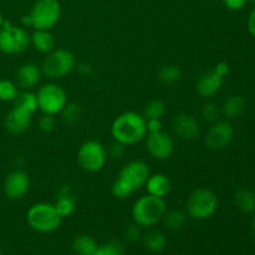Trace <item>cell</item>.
<instances>
[{
    "label": "cell",
    "mask_w": 255,
    "mask_h": 255,
    "mask_svg": "<svg viewBox=\"0 0 255 255\" xmlns=\"http://www.w3.org/2000/svg\"><path fill=\"white\" fill-rule=\"evenodd\" d=\"M37 126H39V129L44 133H50L55 129L56 127V119L52 115H46L42 114L41 117L39 119V122H37Z\"/></svg>",
    "instance_id": "34"
},
{
    "label": "cell",
    "mask_w": 255,
    "mask_h": 255,
    "mask_svg": "<svg viewBox=\"0 0 255 255\" xmlns=\"http://www.w3.org/2000/svg\"><path fill=\"white\" fill-rule=\"evenodd\" d=\"M182 70L181 67L173 64H167L159 67L157 71V79L163 85H174L182 80Z\"/></svg>",
    "instance_id": "26"
},
{
    "label": "cell",
    "mask_w": 255,
    "mask_h": 255,
    "mask_svg": "<svg viewBox=\"0 0 255 255\" xmlns=\"http://www.w3.org/2000/svg\"><path fill=\"white\" fill-rule=\"evenodd\" d=\"M107 149V156L112 157L115 159H121L124 158L125 153H126V146L119 143V142L114 141V143H111Z\"/></svg>",
    "instance_id": "35"
},
{
    "label": "cell",
    "mask_w": 255,
    "mask_h": 255,
    "mask_svg": "<svg viewBox=\"0 0 255 255\" xmlns=\"http://www.w3.org/2000/svg\"><path fill=\"white\" fill-rule=\"evenodd\" d=\"M187 213L181 209H171L164 213L163 218H162V223H163L164 228L168 229L171 232H177L179 229L183 228L187 223Z\"/></svg>",
    "instance_id": "25"
},
{
    "label": "cell",
    "mask_w": 255,
    "mask_h": 255,
    "mask_svg": "<svg viewBox=\"0 0 255 255\" xmlns=\"http://www.w3.org/2000/svg\"><path fill=\"white\" fill-rule=\"evenodd\" d=\"M107 149L97 139H87L79 147L76 159L79 166L89 173H97L107 162Z\"/></svg>",
    "instance_id": "8"
},
{
    "label": "cell",
    "mask_w": 255,
    "mask_h": 255,
    "mask_svg": "<svg viewBox=\"0 0 255 255\" xmlns=\"http://www.w3.org/2000/svg\"><path fill=\"white\" fill-rule=\"evenodd\" d=\"M76 56L67 49H55L45 55L41 65L42 76L50 80H61L76 69Z\"/></svg>",
    "instance_id": "6"
},
{
    "label": "cell",
    "mask_w": 255,
    "mask_h": 255,
    "mask_svg": "<svg viewBox=\"0 0 255 255\" xmlns=\"http://www.w3.org/2000/svg\"><path fill=\"white\" fill-rule=\"evenodd\" d=\"M142 236H143V228L139 227L138 224L132 223L131 226L127 227L124 232V237L128 243H136V242H141Z\"/></svg>",
    "instance_id": "32"
},
{
    "label": "cell",
    "mask_w": 255,
    "mask_h": 255,
    "mask_svg": "<svg viewBox=\"0 0 255 255\" xmlns=\"http://www.w3.org/2000/svg\"><path fill=\"white\" fill-rule=\"evenodd\" d=\"M54 206L56 208L57 213L62 217V219L71 217L75 213V211H76V199H75V194L71 187L67 186V184L60 187Z\"/></svg>",
    "instance_id": "18"
},
{
    "label": "cell",
    "mask_w": 255,
    "mask_h": 255,
    "mask_svg": "<svg viewBox=\"0 0 255 255\" xmlns=\"http://www.w3.org/2000/svg\"><path fill=\"white\" fill-rule=\"evenodd\" d=\"M30 47V34L22 26L5 20L0 29V51L5 55H20Z\"/></svg>",
    "instance_id": "9"
},
{
    "label": "cell",
    "mask_w": 255,
    "mask_h": 255,
    "mask_svg": "<svg viewBox=\"0 0 255 255\" xmlns=\"http://www.w3.org/2000/svg\"><path fill=\"white\" fill-rule=\"evenodd\" d=\"M5 196L11 201H19L24 198L30 189V177L22 169H15L10 172L4 181Z\"/></svg>",
    "instance_id": "13"
},
{
    "label": "cell",
    "mask_w": 255,
    "mask_h": 255,
    "mask_svg": "<svg viewBox=\"0 0 255 255\" xmlns=\"http://www.w3.org/2000/svg\"><path fill=\"white\" fill-rule=\"evenodd\" d=\"M143 115L136 111H126L119 115L111 125L114 141L124 146H133L147 136V125Z\"/></svg>",
    "instance_id": "2"
},
{
    "label": "cell",
    "mask_w": 255,
    "mask_h": 255,
    "mask_svg": "<svg viewBox=\"0 0 255 255\" xmlns=\"http://www.w3.org/2000/svg\"><path fill=\"white\" fill-rule=\"evenodd\" d=\"M201 114L204 121L209 122V124H214L218 120H221L222 116L221 107L217 104H214V102H207V104H204L203 107H202Z\"/></svg>",
    "instance_id": "31"
},
{
    "label": "cell",
    "mask_w": 255,
    "mask_h": 255,
    "mask_svg": "<svg viewBox=\"0 0 255 255\" xmlns=\"http://www.w3.org/2000/svg\"><path fill=\"white\" fill-rule=\"evenodd\" d=\"M71 248L76 255H94L99 248V244L94 237L80 234L74 238Z\"/></svg>",
    "instance_id": "23"
},
{
    "label": "cell",
    "mask_w": 255,
    "mask_h": 255,
    "mask_svg": "<svg viewBox=\"0 0 255 255\" xmlns=\"http://www.w3.org/2000/svg\"><path fill=\"white\" fill-rule=\"evenodd\" d=\"M223 5L232 11H239L247 5V0H222Z\"/></svg>",
    "instance_id": "36"
},
{
    "label": "cell",
    "mask_w": 255,
    "mask_h": 255,
    "mask_svg": "<svg viewBox=\"0 0 255 255\" xmlns=\"http://www.w3.org/2000/svg\"><path fill=\"white\" fill-rule=\"evenodd\" d=\"M247 27H248L249 34L255 37V7H253V10L249 12L248 20H247Z\"/></svg>",
    "instance_id": "39"
},
{
    "label": "cell",
    "mask_w": 255,
    "mask_h": 255,
    "mask_svg": "<svg viewBox=\"0 0 255 255\" xmlns=\"http://www.w3.org/2000/svg\"><path fill=\"white\" fill-rule=\"evenodd\" d=\"M0 255H2V252H1V247H0Z\"/></svg>",
    "instance_id": "44"
},
{
    "label": "cell",
    "mask_w": 255,
    "mask_h": 255,
    "mask_svg": "<svg viewBox=\"0 0 255 255\" xmlns=\"http://www.w3.org/2000/svg\"><path fill=\"white\" fill-rule=\"evenodd\" d=\"M247 1H251V2H255V0H247Z\"/></svg>",
    "instance_id": "43"
},
{
    "label": "cell",
    "mask_w": 255,
    "mask_h": 255,
    "mask_svg": "<svg viewBox=\"0 0 255 255\" xmlns=\"http://www.w3.org/2000/svg\"><path fill=\"white\" fill-rule=\"evenodd\" d=\"M42 77L41 67L34 62L22 64L15 74V82L22 90H31L36 86Z\"/></svg>",
    "instance_id": "17"
},
{
    "label": "cell",
    "mask_w": 255,
    "mask_h": 255,
    "mask_svg": "<svg viewBox=\"0 0 255 255\" xmlns=\"http://www.w3.org/2000/svg\"><path fill=\"white\" fill-rule=\"evenodd\" d=\"M172 129L178 138L183 141H194L201 134L198 120L189 114H178L172 120Z\"/></svg>",
    "instance_id": "14"
},
{
    "label": "cell",
    "mask_w": 255,
    "mask_h": 255,
    "mask_svg": "<svg viewBox=\"0 0 255 255\" xmlns=\"http://www.w3.org/2000/svg\"><path fill=\"white\" fill-rule=\"evenodd\" d=\"M147 125V133H156L163 129L162 127V121L158 119H152V120H146Z\"/></svg>",
    "instance_id": "37"
},
{
    "label": "cell",
    "mask_w": 255,
    "mask_h": 255,
    "mask_svg": "<svg viewBox=\"0 0 255 255\" xmlns=\"http://www.w3.org/2000/svg\"><path fill=\"white\" fill-rule=\"evenodd\" d=\"M167 212V203L163 198L144 194L136 199L132 206V219L143 229L153 228L161 223L164 213Z\"/></svg>",
    "instance_id": "3"
},
{
    "label": "cell",
    "mask_w": 255,
    "mask_h": 255,
    "mask_svg": "<svg viewBox=\"0 0 255 255\" xmlns=\"http://www.w3.org/2000/svg\"><path fill=\"white\" fill-rule=\"evenodd\" d=\"M166 114V104L161 100H151L144 105V109L142 115L146 120L158 119L161 120Z\"/></svg>",
    "instance_id": "28"
},
{
    "label": "cell",
    "mask_w": 255,
    "mask_h": 255,
    "mask_svg": "<svg viewBox=\"0 0 255 255\" xmlns=\"http://www.w3.org/2000/svg\"><path fill=\"white\" fill-rule=\"evenodd\" d=\"M4 21H5V19H4V16H2L1 11H0V29L2 27V24H4Z\"/></svg>",
    "instance_id": "41"
},
{
    "label": "cell",
    "mask_w": 255,
    "mask_h": 255,
    "mask_svg": "<svg viewBox=\"0 0 255 255\" xmlns=\"http://www.w3.org/2000/svg\"><path fill=\"white\" fill-rule=\"evenodd\" d=\"M141 242L144 248H146V251H148L152 254L162 253L166 249L167 243H168L166 234L162 231L156 229L154 227L146 229V232H143Z\"/></svg>",
    "instance_id": "20"
},
{
    "label": "cell",
    "mask_w": 255,
    "mask_h": 255,
    "mask_svg": "<svg viewBox=\"0 0 255 255\" xmlns=\"http://www.w3.org/2000/svg\"><path fill=\"white\" fill-rule=\"evenodd\" d=\"M14 104L16 106L21 107V109L26 110V111L31 112L32 115L39 110V107H37L36 94L31 92L30 90H24L22 92H20L19 96L14 101Z\"/></svg>",
    "instance_id": "27"
},
{
    "label": "cell",
    "mask_w": 255,
    "mask_h": 255,
    "mask_svg": "<svg viewBox=\"0 0 255 255\" xmlns=\"http://www.w3.org/2000/svg\"><path fill=\"white\" fill-rule=\"evenodd\" d=\"M26 223L32 231L41 234H49L57 231L62 223V217L57 213L54 204L40 202L27 209Z\"/></svg>",
    "instance_id": "5"
},
{
    "label": "cell",
    "mask_w": 255,
    "mask_h": 255,
    "mask_svg": "<svg viewBox=\"0 0 255 255\" xmlns=\"http://www.w3.org/2000/svg\"><path fill=\"white\" fill-rule=\"evenodd\" d=\"M61 12L59 0H36L29 11L31 27L34 30H51L60 21Z\"/></svg>",
    "instance_id": "7"
},
{
    "label": "cell",
    "mask_w": 255,
    "mask_h": 255,
    "mask_svg": "<svg viewBox=\"0 0 255 255\" xmlns=\"http://www.w3.org/2000/svg\"><path fill=\"white\" fill-rule=\"evenodd\" d=\"M94 255H124L122 254V247L116 242H110V243L99 246L97 251Z\"/></svg>",
    "instance_id": "33"
},
{
    "label": "cell",
    "mask_w": 255,
    "mask_h": 255,
    "mask_svg": "<svg viewBox=\"0 0 255 255\" xmlns=\"http://www.w3.org/2000/svg\"><path fill=\"white\" fill-rule=\"evenodd\" d=\"M144 188H146L147 194L164 199L171 193L172 182L169 177L164 173H151L144 184Z\"/></svg>",
    "instance_id": "19"
},
{
    "label": "cell",
    "mask_w": 255,
    "mask_h": 255,
    "mask_svg": "<svg viewBox=\"0 0 255 255\" xmlns=\"http://www.w3.org/2000/svg\"><path fill=\"white\" fill-rule=\"evenodd\" d=\"M234 137V127L229 120H218L212 124L206 134L207 147L212 151H223L232 143Z\"/></svg>",
    "instance_id": "11"
},
{
    "label": "cell",
    "mask_w": 255,
    "mask_h": 255,
    "mask_svg": "<svg viewBox=\"0 0 255 255\" xmlns=\"http://www.w3.org/2000/svg\"><path fill=\"white\" fill-rule=\"evenodd\" d=\"M19 86L11 80L0 79V101L14 102L19 96Z\"/></svg>",
    "instance_id": "29"
},
{
    "label": "cell",
    "mask_w": 255,
    "mask_h": 255,
    "mask_svg": "<svg viewBox=\"0 0 255 255\" xmlns=\"http://www.w3.org/2000/svg\"><path fill=\"white\" fill-rule=\"evenodd\" d=\"M224 85V77L217 74L213 69L203 72L196 82V91L203 99H212L221 92Z\"/></svg>",
    "instance_id": "16"
},
{
    "label": "cell",
    "mask_w": 255,
    "mask_h": 255,
    "mask_svg": "<svg viewBox=\"0 0 255 255\" xmlns=\"http://www.w3.org/2000/svg\"><path fill=\"white\" fill-rule=\"evenodd\" d=\"M254 196H255V191H254Z\"/></svg>",
    "instance_id": "45"
},
{
    "label": "cell",
    "mask_w": 255,
    "mask_h": 255,
    "mask_svg": "<svg viewBox=\"0 0 255 255\" xmlns=\"http://www.w3.org/2000/svg\"><path fill=\"white\" fill-rule=\"evenodd\" d=\"M30 45L40 54H49L56 49V40L51 30H34L30 35Z\"/></svg>",
    "instance_id": "21"
},
{
    "label": "cell",
    "mask_w": 255,
    "mask_h": 255,
    "mask_svg": "<svg viewBox=\"0 0 255 255\" xmlns=\"http://www.w3.org/2000/svg\"><path fill=\"white\" fill-rule=\"evenodd\" d=\"M144 143L149 156L158 161H166L174 152L173 138L163 129L156 133H147L144 137Z\"/></svg>",
    "instance_id": "12"
},
{
    "label": "cell",
    "mask_w": 255,
    "mask_h": 255,
    "mask_svg": "<svg viewBox=\"0 0 255 255\" xmlns=\"http://www.w3.org/2000/svg\"><path fill=\"white\" fill-rule=\"evenodd\" d=\"M76 66L82 76H89V75L92 74V65L89 64V62H81V64L76 65Z\"/></svg>",
    "instance_id": "40"
},
{
    "label": "cell",
    "mask_w": 255,
    "mask_h": 255,
    "mask_svg": "<svg viewBox=\"0 0 255 255\" xmlns=\"http://www.w3.org/2000/svg\"><path fill=\"white\" fill-rule=\"evenodd\" d=\"M82 115V109L79 104L76 102H67L66 106L62 109V111L60 112V116L61 120L66 125H74L81 119Z\"/></svg>",
    "instance_id": "30"
},
{
    "label": "cell",
    "mask_w": 255,
    "mask_h": 255,
    "mask_svg": "<svg viewBox=\"0 0 255 255\" xmlns=\"http://www.w3.org/2000/svg\"><path fill=\"white\" fill-rule=\"evenodd\" d=\"M246 107L247 102L244 97L239 96V95H233L223 102L221 111L222 115L226 117V120H236L246 111Z\"/></svg>",
    "instance_id": "22"
},
{
    "label": "cell",
    "mask_w": 255,
    "mask_h": 255,
    "mask_svg": "<svg viewBox=\"0 0 255 255\" xmlns=\"http://www.w3.org/2000/svg\"><path fill=\"white\" fill-rule=\"evenodd\" d=\"M151 171L146 162L131 161L125 164L111 186V192L117 199H126L134 192L143 188Z\"/></svg>",
    "instance_id": "1"
},
{
    "label": "cell",
    "mask_w": 255,
    "mask_h": 255,
    "mask_svg": "<svg viewBox=\"0 0 255 255\" xmlns=\"http://www.w3.org/2000/svg\"><path fill=\"white\" fill-rule=\"evenodd\" d=\"M213 70L217 72V74L221 75L222 77H226L227 75L231 72V66H229V64H227V62L221 61V62H218L216 66H214Z\"/></svg>",
    "instance_id": "38"
},
{
    "label": "cell",
    "mask_w": 255,
    "mask_h": 255,
    "mask_svg": "<svg viewBox=\"0 0 255 255\" xmlns=\"http://www.w3.org/2000/svg\"><path fill=\"white\" fill-rule=\"evenodd\" d=\"M31 112L21 109V107L14 105L11 110L7 112L4 120V126L6 131L11 134H22L30 128L32 122Z\"/></svg>",
    "instance_id": "15"
},
{
    "label": "cell",
    "mask_w": 255,
    "mask_h": 255,
    "mask_svg": "<svg viewBox=\"0 0 255 255\" xmlns=\"http://www.w3.org/2000/svg\"><path fill=\"white\" fill-rule=\"evenodd\" d=\"M218 197L212 189L199 187L191 192L186 202V213L194 221L211 219L218 211Z\"/></svg>",
    "instance_id": "4"
},
{
    "label": "cell",
    "mask_w": 255,
    "mask_h": 255,
    "mask_svg": "<svg viewBox=\"0 0 255 255\" xmlns=\"http://www.w3.org/2000/svg\"><path fill=\"white\" fill-rule=\"evenodd\" d=\"M37 107L41 114L52 115L56 116L60 115L67 101V94L60 85L55 82H47L39 89L36 94Z\"/></svg>",
    "instance_id": "10"
},
{
    "label": "cell",
    "mask_w": 255,
    "mask_h": 255,
    "mask_svg": "<svg viewBox=\"0 0 255 255\" xmlns=\"http://www.w3.org/2000/svg\"><path fill=\"white\" fill-rule=\"evenodd\" d=\"M252 229H253V233H254V236H255V212H254L253 222H252Z\"/></svg>",
    "instance_id": "42"
},
{
    "label": "cell",
    "mask_w": 255,
    "mask_h": 255,
    "mask_svg": "<svg viewBox=\"0 0 255 255\" xmlns=\"http://www.w3.org/2000/svg\"><path fill=\"white\" fill-rule=\"evenodd\" d=\"M234 202H236L237 208L241 212L246 214H252L255 212V196L254 192L251 189L246 188H239L236 192L234 196Z\"/></svg>",
    "instance_id": "24"
}]
</instances>
